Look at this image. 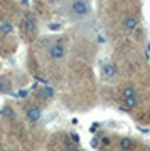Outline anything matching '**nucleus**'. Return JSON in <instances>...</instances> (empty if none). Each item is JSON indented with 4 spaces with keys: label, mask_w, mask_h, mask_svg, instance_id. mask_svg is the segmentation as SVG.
<instances>
[{
    "label": "nucleus",
    "mask_w": 150,
    "mask_h": 151,
    "mask_svg": "<svg viewBox=\"0 0 150 151\" xmlns=\"http://www.w3.org/2000/svg\"><path fill=\"white\" fill-rule=\"evenodd\" d=\"M64 14L69 22L84 20L91 14V4L88 0H68L64 5Z\"/></svg>",
    "instance_id": "1"
},
{
    "label": "nucleus",
    "mask_w": 150,
    "mask_h": 151,
    "mask_svg": "<svg viewBox=\"0 0 150 151\" xmlns=\"http://www.w3.org/2000/svg\"><path fill=\"white\" fill-rule=\"evenodd\" d=\"M66 55H68V49H66L63 40H56V42H52L47 47V57L49 59L63 60V59H66Z\"/></svg>",
    "instance_id": "2"
},
{
    "label": "nucleus",
    "mask_w": 150,
    "mask_h": 151,
    "mask_svg": "<svg viewBox=\"0 0 150 151\" xmlns=\"http://www.w3.org/2000/svg\"><path fill=\"white\" fill-rule=\"evenodd\" d=\"M101 76L105 77V79H108V81H111V79H115L118 76V67L117 64H113V62H108V64H105L101 67Z\"/></svg>",
    "instance_id": "3"
},
{
    "label": "nucleus",
    "mask_w": 150,
    "mask_h": 151,
    "mask_svg": "<svg viewBox=\"0 0 150 151\" xmlns=\"http://www.w3.org/2000/svg\"><path fill=\"white\" fill-rule=\"evenodd\" d=\"M25 116H27V119H29L31 123H37L39 119H41V116H42V109L39 108L37 104H32V106L27 108Z\"/></svg>",
    "instance_id": "4"
},
{
    "label": "nucleus",
    "mask_w": 150,
    "mask_h": 151,
    "mask_svg": "<svg viewBox=\"0 0 150 151\" xmlns=\"http://www.w3.org/2000/svg\"><path fill=\"white\" fill-rule=\"evenodd\" d=\"M22 25H24V29H25V32L34 34V32H36V29H37V20H36V15H34V14H27Z\"/></svg>",
    "instance_id": "5"
},
{
    "label": "nucleus",
    "mask_w": 150,
    "mask_h": 151,
    "mask_svg": "<svg viewBox=\"0 0 150 151\" xmlns=\"http://www.w3.org/2000/svg\"><path fill=\"white\" fill-rule=\"evenodd\" d=\"M123 29L127 30V32H133V30H137V27H138V20H137V17L133 15H128L123 19Z\"/></svg>",
    "instance_id": "6"
},
{
    "label": "nucleus",
    "mask_w": 150,
    "mask_h": 151,
    "mask_svg": "<svg viewBox=\"0 0 150 151\" xmlns=\"http://www.w3.org/2000/svg\"><path fill=\"white\" fill-rule=\"evenodd\" d=\"M12 82L7 76H0V94H10Z\"/></svg>",
    "instance_id": "7"
},
{
    "label": "nucleus",
    "mask_w": 150,
    "mask_h": 151,
    "mask_svg": "<svg viewBox=\"0 0 150 151\" xmlns=\"http://www.w3.org/2000/svg\"><path fill=\"white\" fill-rule=\"evenodd\" d=\"M125 101V106L123 108L127 109V111H132V109L137 108V104H138V96L135 94V96H128V97H123Z\"/></svg>",
    "instance_id": "8"
},
{
    "label": "nucleus",
    "mask_w": 150,
    "mask_h": 151,
    "mask_svg": "<svg viewBox=\"0 0 150 151\" xmlns=\"http://www.w3.org/2000/svg\"><path fill=\"white\" fill-rule=\"evenodd\" d=\"M14 32V25H12L10 22H0V34L2 35H9V34Z\"/></svg>",
    "instance_id": "9"
},
{
    "label": "nucleus",
    "mask_w": 150,
    "mask_h": 151,
    "mask_svg": "<svg viewBox=\"0 0 150 151\" xmlns=\"http://www.w3.org/2000/svg\"><path fill=\"white\" fill-rule=\"evenodd\" d=\"M0 116H2L4 119H12V118H14V109H12V106L5 104L4 108L0 109Z\"/></svg>",
    "instance_id": "10"
},
{
    "label": "nucleus",
    "mask_w": 150,
    "mask_h": 151,
    "mask_svg": "<svg viewBox=\"0 0 150 151\" xmlns=\"http://www.w3.org/2000/svg\"><path fill=\"white\" fill-rule=\"evenodd\" d=\"M118 146H120V150H132L133 148V141L130 138H122L118 141Z\"/></svg>",
    "instance_id": "11"
},
{
    "label": "nucleus",
    "mask_w": 150,
    "mask_h": 151,
    "mask_svg": "<svg viewBox=\"0 0 150 151\" xmlns=\"http://www.w3.org/2000/svg\"><path fill=\"white\" fill-rule=\"evenodd\" d=\"M41 94H42V97L46 96L47 99H51V97H54V94H56V91H54V89H52L51 86H49V84H44V87H42V92H41Z\"/></svg>",
    "instance_id": "12"
},
{
    "label": "nucleus",
    "mask_w": 150,
    "mask_h": 151,
    "mask_svg": "<svg viewBox=\"0 0 150 151\" xmlns=\"http://www.w3.org/2000/svg\"><path fill=\"white\" fill-rule=\"evenodd\" d=\"M135 94H137V91H135V87H132V86H125L123 89H122V97L135 96Z\"/></svg>",
    "instance_id": "13"
},
{
    "label": "nucleus",
    "mask_w": 150,
    "mask_h": 151,
    "mask_svg": "<svg viewBox=\"0 0 150 151\" xmlns=\"http://www.w3.org/2000/svg\"><path fill=\"white\" fill-rule=\"evenodd\" d=\"M27 96H29V91H25V89H22V91H19L15 94V97H20V99H25Z\"/></svg>",
    "instance_id": "14"
},
{
    "label": "nucleus",
    "mask_w": 150,
    "mask_h": 151,
    "mask_svg": "<svg viewBox=\"0 0 150 151\" xmlns=\"http://www.w3.org/2000/svg\"><path fill=\"white\" fill-rule=\"evenodd\" d=\"M71 139H73V143H74V145H78V143H79V136H78V133H71Z\"/></svg>",
    "instance_id": "15"
},
{
    "label": "nucleus",
    "mask_w": 150,
    "mask_h": 151,
    "mask_svg": "<svg viewBox=\"0 0 150 151\" xmlns=\"http://www.w3.org/2000/svg\"><path fill=\"white\" fill-rule=\"evenodd\" d=\"M47 27L51 29V30H59V29H61V24H49Z\"/></svg>",
    "instance_id": "16"
},
{
    "label": "nucleus",
    "mask_w": 150,
    "mask_h": 151,
    "mask_svg": "<svg viewBox=\"0 0 150 151\" xmlns=\"http://www.w3.org/2000/svg\"><path fill=\"white\" fill-rule=\"evenodd\" d=\"M101 143H103L105 146H106V145H110V138H103V139H101Z\"/></svg>",
    "instance_id": "17"
},
{
    "label": "nucleus",
    "mask_w": 150,
    "mask_h": 151,
    "mask_svg": "<svg viewBox=\"0 0 150 151\" xmlns=\"http://www.w3.org/2000/svg\"><path fill=\"white\" fill-rule=\"evenodd\" d=\"M137 129L142 131V133H149V129H147V128H140V126H137Z\"/></svg>",
    "instance_id": "18"
},
{
    "label": "nucleus",
    "mask_w": 150,
    "mask_h": 151,
    "mask_svg": "<svg viewBox=\"0 0 150 151\" xmlns=\"http://www.w3.org/2000/svg\"><path fill=\"white\" fill-rule=\"evenodd\" d=\"M91 146H93V148H96V146H98V139H93L91 141Z\"/></svg>",
    "instance_id": "19"
},
{
    "label": "nucleus",
    "mask_w": 150,
    "mask_h": 151,
    "mask_svg": "<svg viewBox=\"0 0 150 151\" xmlns=\"http://www.w3.org/2000/svg\"><path fill=\"white\" fill-rule=\"evenodd\" d=\"M147 54H150V44H147Z\"/></svg>",
    "instance_id": "20"
}]
</instances>
